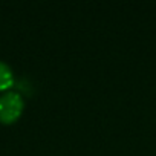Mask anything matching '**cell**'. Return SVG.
Wrapping results in <instances>:
<instances>
[{"instance_id": "6da1fadb", "label": "cell", "mask_w": 156, "mask_h": 156, "mask_svg": "<svg viewBox=\"0 0 156 156\" xmlns=\"http://www.w3.org/2000/svg\"><path fill=\"white\" fill-rule=\"evenodd\" d=\"M23 98L16 90H8L0 95V121L12 122L23 110Z\"/></svg>"}, {"instance_id": "7a4b0ae2", "label": "cell", "mask_w": 156, "mask_h": 156, "mask_svg": "<svg viewBox=\"0 0 156 156\" xmlns=\"http://www.w3.org/2000/svg\"><path fill=\"white\" fill-rule=\"evenodd\" d=\"M14 83V73H12V69L0 60V90L3 89H8L11 84Z\"/></svg>"}]
</instances>
